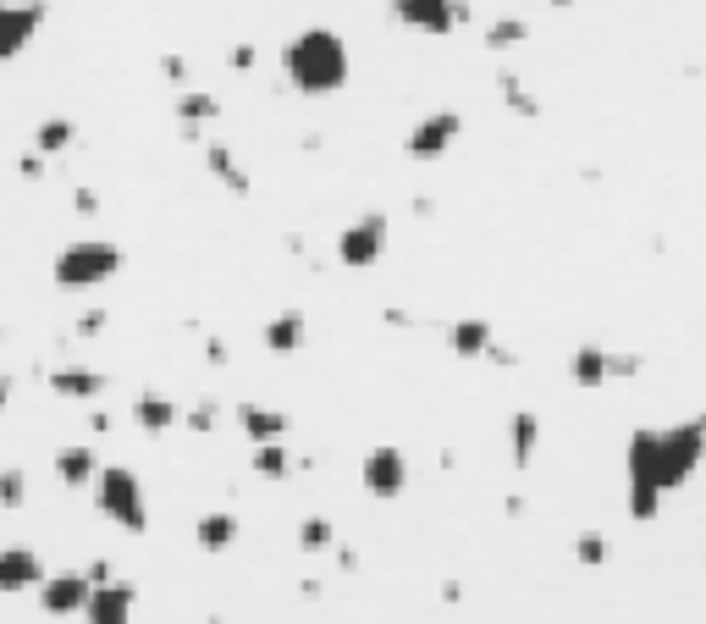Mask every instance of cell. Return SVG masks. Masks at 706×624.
Wrapping results in <instances>:
<instances>
[{"label":"cell","instance_id":"obj_27","mask_svg":"<svg viewBox=\"0 0 706 624\" xmlns=\"http://www.w3.org/2000/svg\"><path fill=\"white\" fill-rule=\"evenodd\" d=\"M249 469H255L260 481H287V475H292V459H287L282 443H266V448L249 454Z\"/></svg>","mask_w":706,"mask_h":624},{"label":"cell","instance_id":"obj_45","mask_svg":"<svg viewBox=\"0 0 706 624\" xmlns=\"http://www.w3.org/2000/svg\"><path fill=\"white\" fill-rule=\"evenodd\" d=\"M553 6H574V0H553Z\"/></svg>","mask_w":706,"mask_h":624},{"label":"cell","instance_id":"obj_20","mask_svg":"<svg viewBox=\"0 0 706 624\" xmlns=\"http://www.w3.org/2000/svg\"><path fill=\"white\" fill-rule=\"evenodd\" d=\"M491 343H497V331H491V320H480V315H464V320L447 326V348H453L458 359H486Z\"/></svg>","mask_w":706,"mask_h":624},{"label":"cell","instance_id":"obj_24","mask_svg":"<svg viewBox=\"0 0 706 624\" xmlns=\"http://www.w3.org/2000/svg\"><path fill=\"white\" fill-rule=\"evenodd\" d=\"M78 145V122L72 117H44L39 128H33V150L39 156H61V150H72Z\"/></svg>","mask_w":706,"mask_h":624},{"label":"cell","instance_id":"obj_32","mask_svg":"<svg viewBox=\"0 0 706 624\" xmlns=\"http://www.w3.org/2000/svg\"><path fill=\"white\" fill-rule=\"evenodd\" d=\"M640 365H646L640 354H613L607 348V382H629V376H640Z\"/></svg>","mask_w":706,"mask_h":624},{"label":"cell","instance_id":"obj_6","mask_svg":"<svg viewBox=\"0 0 706 624\" xmlns=\"http://www.w3.org/2000/svg\"><path fill=\"white\" fill-rule=\"evenodd\" d=\"M458 133H464V117H458L453 106L425 111L420 122L409 128V139H404V156L409 160H441L453 145H458Z\"/></svg>","mask_w":706,"mask_h":624},{"label":"cell","instance_id":"obj_30","mask_svg":"<svg viewBox=\"0 0 706 624\" xmlns=\"http://www.w3.org/2000/svg\"><path fill=\"white\" fill-rule=\"evenodd\" d=\"M28 503V469L0 465V508H22Z\"/></svg>","mask_w":706,"mask_h":624},{"label":"cell","instance_id":"obj_21","mask_svg":"<svg viewBox=\"0 0 706 624\" xmlns=\"http://www.w3.org/2000/svg\"><path fill=\"white\" fill-rule=\"evenodd\" d=\"M205 166H210V177H216V182H221L227 194H238V199H243V194L255 188L249 166L238 160V150H232V145H205Z\"/></svg>","mask_w":706,"mask_h":624},{"label":"cell","instance_id":"obj_42","mask_svg":"<svg viewBox=\"0 0 706 624\" xmlns=\"http://www.w3.org/2000/svg\"><path fill=\"white\" fill-rule=\"evenodd\" d=\"M89 432L106 437V432H111V415H106V409H89Z\"/></svg>","mask_w":706,"mask_h":624},{"label":"cell","instance_id":"obj_12","mask_svg":"<svg viewBox=\"0 0 706 624\" xmlns=\"http://www.w3.org/2000/svg\"><path fill=\"white\" fill-rule=\"evenodd\" d=\"M44 387H50L56 398H67V404H83V409H89V404H100V398H106V387H111V382H106V370H89V365H56V370L44 376Z\"/></svg>","mask_w":706,"mask_h":624},{"label":"cell","instance_id":"obj_25","mask_svg":"<svg viewBox=\"0 0 706 624\" xmlns=\"http://www.w3.org/2000/svg\"><path fill=\"white\" fill-rule=\"evenodd\" d=\"M530 39V22L525 17H491L486 22V50L491 56H503V50H514V44H525Z\"/></svg>","mask_w":706,"mask_h":624},{"label":"cell","instance_id":"obj_23","mask_svg":"<svg viewBox=\"0 0 706 624\" xmlns=\"http://www.w3.org/2000/svg\"><path fill=\"white\" fill-rule=\"evenodd\" d=\"M171 111H177V122L199 139V128L221 117V100H216V95H205V89H188V95H177V106H171Z\"/></svg>","mask_w":706,"mask_h":624},{"label":"cell","instance_id":"obj_34","mask_svg":"<svg viewBox=\"0 0 706 624\" xmlns=\"http://www.w3.org/2000/svg\"><path fill=\"white\" fill-rule=\"evenodd\" d=\"M72 210H78V216H100V194H95V188H78V194H72Z\"/></svg>","mask_w":706,"mask_h":624},{"label":"cell","instance_id":"obj_8","mask_svg":"<svg viewBox=\"0 0 706 624\" xmlns=\"http://www.w3.org/2000/svg\"><path fill=\"white\" fill-rule=\"evenodd\" d=\"M44 17H50L44 0H0V61H17L44 28Z\"/></svg>","mask_w":706,"mask_h":624},{"label":"cell","instance_id":"obj_3","mask_svg":"<svg viewBox=\"0 0 706 624\" xmlns=\"http://www.w3.org/2000/svg\"><path fill=\"white\" fill-rule=\"evenodd\" d=\"M117 271H122V244L95 238V232H89V238L61 244V249H56V260H50V283H56V288H67V294L106 288Z\"/></svg>","mask_w":706,"mask_h":624},{"label":"cell","instance_id":"obj_13","mask_svg":"<svg viewBox=\"0 0 706 624\" xmlns=\"http://www.w3.org/2000/svg\"><path fill=\"white\" fill-rule=\"evenodd\" d=\"M44 586V558L33 547H0V597L39 592Z\"/></svg>","mask_w":706,"mask_h":624},{"label":"cell","instance_id":"obj_4","mask_svg":"<svg viewBox=\"0 0 706 624\" xmlns=\"http://www.w3.org/2000/svg\"><path fill=\"white\" fill-rule=\"evenodd\" d=\"M95 508L117 525V531H128V536H143L149 531V497H143V481L133 465H100L95 475Z\"/></svg>","mask_w":706,"mask_h":624},{"label":"cell","instance_id":"obj_16","mask_svg":"<svg viewBox=\"0 0 706 624\" xmlns=\"http://www.w3.org/2000/svg\"><path fill=\"white\" fill-rule=\"evenodd\" d=\"M238 514L232 508H205L199 519H193V542H199V553H227V547H238Z\"/></svg>","mask_w":706,"mask_h":624},{"label":"cell","instance_id":"obj_31","mask_svg":"<svg viewBox=\"0 0 706 624\" xmlns=\"http://www.w3.org/2000/svg\"><path fill=\"white\" fill-rule=\"evenodd\" d=\"M216 420H221V404H216V398H199L193 409H182V426H188V432H199V437H205V432H216Z\"/></svg>","mask_w":706,"mask_h":624},{"label":"cell","instance_id":"obj_17","mask_svg":"<svg viewBox=\"0 0 706 624\" xmlns=\"http://www.w3.org/2000/svg\"><path fill=\"white\" fill-rule=\"evenodd\" d=\"M133 426L149 432V437H166V432H177L182 426V409H177V398H166V393H139L133 398Z\"/></svg>","mask_w":706,"mask_h":624},{"label":"cell","instance_id":"obj_35","mask_svg":"<svg viewBox=\"0 0 706 624\" xmlns=\"http://www.w3.org/2000/svg\"><path fill=\"white\" fill-rule=\"evenodd\" d=\"M255 56H260L255 44H232V56H227V61H232V72H249V67H255Z\"/></svg>","mask_w":706,"mask_h":624},{"label":"cell","instance_id":"obj_11","mask_svg":"<svg viewBox=\"0 0 706 624\" xmlns=\"http://www.w3.org/2000/svg\"><path fill=\"white\" fill-rule=\"evenodd\" d=\"M139 614V586L133 581H106L89 592V608H83V624H133Z\"/></svg>","mask_w":706,"mask_h":624},{"label":"cell","instance_id":"obj_7","mask_svg":"<svg viewBox=\"0 0 706 624\" xmlns=\"http://www.w3.org/2000/svg\"><path fill=\"white\" fill-rule=\"evenodd\" d=\"M359 481H365V492H370V497H381V503L404 497V492H409V454H404V448H392V443L370 448V454L359 459Z\"/></svg>","mask_w":706,"mask_h":624},{"label":"cell","instance_id":"obj_2","mask_svg":"<svg viewBox=\"0 0 706 624\" xmlns=\"http://www.w3.org/2000/svg\"><path fill=\"white\" fill-rule=\"evenodd\" d=\"M282 72H287V83L298 95H309V100L348 89V78H354L348 39L337 28H298L282 44Z\"/></svg>","mask_w":706,"mask_h":624},{"label":"cell","instance_id":"obj_44","mask_svg":"<svg viewBox=\"0 0 706 624\" xmlns=\"http://www.w3.org/2000/svg\"><path fill=\"white\" fill-rule=\"evenodd\" d=\"M441 603H464V586L458 581H441Z\"/></svg>","mask_w":706,"mask_h":624},{"label":"cell","instance_id":"obj_36","mask_svg":"<svg viewBox=\"0 0 706 624\" xmlns=\"http://www.w3.org/2000/svg\"><path fill=\"white\" fill-rule=\"evenodd\" d=\"M205 359H210V365H232V348H227L221 337H205Z\"/></svg>","mask_w":706,"mask_h":624},{"label":"cell","instance_id":"obj_15","mask_svg":"<svg viewBox=\"0 0 706 624\" xmlns=\"http://www.w3.org/2000/svg\"><path fill=\"white\" fill-rule=\"evenodd\" d=\"M541 454V415L536 409H514L508 415V465L530 469Z\"/></svg>","mask_w":706,"mask_h":624},{"label":"cell","instance_id":"obj_41","mask_svg":"<svg viewBox=\"0 0 706 624\" xmlns=\"http://www.w3.org/2000/svg\"><path fill=\"white\" fill-rule=\"evenodd\" d=\"M17 171H22V177H39V171H44V156H39V150H28V156H22V166H17Z\"/></svg>","mask_w":706,"mask_h":624},{"label":"cell","instance_id":"obj_38","mask_svg":"<svg viewBox=\"0 0 706 624\" xmlns=\"http://www.w3.org/2000/svg\"><path fill=\"white\" fill-rule=\"evenodd\" d=\"M160 72H166L171 83H182V78H188V61H182V56H160Z\"/></svg>","mask_w":706,"mask_h":624},{"label":"cell","instance_id":"obj_22","mask_svg":"<svg viewBox=\"0 0 706 624\" xmlns=\"http://www.w3.org/2000/svg\"><path fill=\"white\" fill-rule=\"evenodd\" d=\"M568 382L574 387H607V348L601 343H579L574 354H568Z\"/></svg>","mask_w":706,"mask_h":624},{"label":"cell","instance_id":"obj_40","mask_svg":"<svg viewBox=\"0 0 706 624\" xmlns=\"http://www.w3.org/2000/svg\"><path fill=\"white\" fill-rule=\"evenodd\" d=\"M331 553H337V569H342V575L359 569V553H354V547H331Z\"/></svg>","mask_w":706,"mask_h":624},{"label":"cell","instance_id":"obj_33","mask_svg":"<svg viewBox=\"0 0 706 624\" xmlns=\"http://www.w3.org/2000/svg\"><path fill=\"white\" fill-rule=\"evenodd\" d=\"M106 320H111L106 310H83L78 320H72V331H78V337H100V331H106Z\"/></svg>","mask_w":706,"mask_h":624},{"label":"cell","instance_id":"obj_19","mask_svg":"<svg viewBox=\"0 0 706 624\" xmlns=\"http://www.w3.org/2000/svg\"><path fill=\"white\" fill-rule=\"evenodd\" d=\"M238 432H243L255 448L282 443V437H287V415H282V409H266V404H238Z\"/></svg>","mask_w":706,"mask_h":624},{"label":"cell","instance_id":"obj_28","mask_svg":"<svg viewBox=\"0 0 706 624\" xmlns=\"http://www.w3.org/2000/svg\"><path fill=\"white\" fill-rule=\"evenodd\" d=\"M497 89H503V100H508V111H519V117H541V100L514 78V72H497Z\"/></svg>","mask_w":706,"mask_h":624},{"label":"cell","instance_id":"obj_10","mask_svg":"<svg viewBox=\"0 0 706 624\" xmlns=\"http://www.w3.org/2000/svg\"><path fill=\"white\" fill-rule=\"evenodd\" d=\"M392 17L415 33H453L458 22H469L464 0H392Z\"/></svg>","mask_w":706,"mask_h":624},{"label":"cell","instance_id":"obj_14","mask_svg":"<svg viewBox=\"0 0 706 624\" xmlns=\"http://www.w3.org/2000/svg\"><path fill=\"white\" fill-rule=\"evenodd\" d=\"M56 481L67 486V492H89L95 486V475H100V454L89 448V443H67V448H56Z\"/></svg>","mask_w":706,"mask_h":624},{"label":"cell","instance_id":"obj_18","mask_svg":"<svg viewBox=\"0 0 706 624\" xmlns=\"http://www.w3.org/2000/svg\"><path fill=\"white\" fill-rule=\"evenodd\" d=\"M260 343H266L271 354H298V348H309V315L304 310L271 315V320L260 326Z\"/></svg>","mask_w":706,"mask_h":624},{"label":"cell","instance_id":"obj_26","mask_svg":"<svg viewBox=\"0 0 706 624\" xmlns=\"http://www.w3.org/2000/svg\"><path fill=\"white\" fill-rule=\"evenodd\" d=\"M298 547H304V553H331V547H337V525H331L326 514H304V519H298Z\"/></svg>","mask_w":706,"mask_h":624},{"label":"cell","instance_id":"obj_43","mask_svg":"<svg viewBox=\"0 0 706 624\" xmlns=\"http://www.w3.org/2000/svg\"><path fill=\"white\" fill-rule=\"evenodd\" d=\"M503 514H508V519H519V514H525V497H519V492H508V503H503Z\"/></svg>","mask_w":706,"mask_h":624},{"label":"cell","instance_id":"obj_5","mask_svg":"<svg viewBox=\"0 0 706 624\" xmlns=\"http://www.w3.org/2000/svg\"><path fill=\"white\" fill-rule=\"evenodd\" d=\"M387 244H392V221H387L381 210H365V216H354V221L337 232V260L354 266V271H370V266H381Z\"/></svg>","mask_w":706,"mask_h":624},{"label":"cell","instance_id":"obj_1","mask_svg":"<svg viewBox=\"0 0 706 624\" xmlns=\"http://www.w3.org/2000/svg\"><path fill=\"white\" fill-rule=\"evenodd\" d=\"M706 459V415L674 420V426H635L624 448L629 475V519L652 525L663 514V497L679 492Z\"/></svg>","mask_w":706,"mask_h":624},{"label":"cell","instance_id":"obj_29","mask_svg":"<svg viewBox=\"0 0 706 624\" xmlns=\"http://www.w3.org/2000/svg\"><path fill=\"white\" fill-rule=\"evenodd\" d=\"M607 553H613V547H607L601 531H579V536H574V564H579V569H601Z\"/></svg>","mask_w":706,"mask_h":624},{"label":"cell","instance_id":"obj_39","mask_svg":"<svg viewBox=\"0 0 706 624\" xmlns=\"http://www.w3.org/2000/svg\"><path fill=\"white\" fill-rule=\"evenodd\" d=\"M11 398H17V376H11V370H0V415L11 409Z\"/></svg>","mask_w":706,"mask_h":624},{"label":"cell","instance_id":"obj_9","mask_svg":"<svg viewBox=\"0 0 706 624\" xmlns=\"http://www.w3.org/2000/svg\"><path fill=\"white\" fill-rule=\"evenodd\" d=\"M89 575L83 569H61V575H44V586H39V608L50 614V620H83V608H89Z\"/></svg>","mask_w":706,"mask_h":624},{"label":"cell","instance_id":"obj_37","mask_svg":"<svg viewBox=\"0 0 706 624\" xmlns=\"http://www.w3.org/2000/svg\"><path fill=\"white\" fill-rule=\"evenodd\" d=\"M486 359H491L497 370H514V365H519V354H514V348H503V343H491V348H486Z\"/></svg>","mask_w":706,"mask_h":624}]
</instances>
